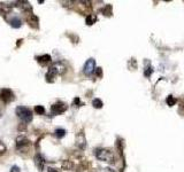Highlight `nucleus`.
<instances>
[{
  "instance_id": "nucleus-5",
  "label": "nucleus",
  "mask_w": 184,
  "mask_h": 172,
  "mask_svg": "<svg viewBox=\"0 0 184 172\" xmlns=\"http://www.w3.org/2000/svg\"><path fill=\"white\" fill-rule=\"evenodd\" d=\"M95 70V59H89L84 64V68H83V71L86 76L89 75H92V73Z\"/></svg>"
},
{
  "instance_id": "nucleus-20",
  "label": "nucleus",
  "mask_w": 184,
  "mask_h": 172,
  "mask_svg": "<svg viewBox=\"0 0 184 172\" xmlns=\"http://www.w3.org/2000/svg\"><path fill=\"white\" fill-rule=\"evenodd\" d=\"M167 103H168L169 106H173V104L175 103V100L173 99V96H169L168 99H167Z\"/></svg>"
},
{
  "instance_id": "nucleus-3",
  "label": "nucleus",
  "mask_w": 184,
  "mask_h": 172,
  "mask_svg": "<svg viewBox=\"0 0 184 172\" xmlns=\"http://www.w3.org/2000/svg\"><path fill=\"white\" fill-rule=\"evenodd\" d=\"M95 156L98 160L102 162H108V163H112V162L114 161V155H113V153L108 149H99V150H97L95 153Z\"/></svg>"
},
{
  "instance_id": "nucleus-4",
  "label": "nucleus",
  "mask_w": 184,
  "mask_h": 172,
  "mask_svg": "<svg viewBox=\"0 0 184 172\" xmlns=\"http://www.w3.org/2000/svg\"><path fill=\"white\" fill-rule=\"evenodd\" d=\"M0 99L2 100L5 103H9L12 101H14L15 95L13 93V91L9 89H2L0 91Z\"/></svg>"
},
{
  "instance_id": "nucleus-15",
  "label": "nucleus",
  "mask_w": 184,
  "mask_h": 172,
  "mask_svg": "<svg viewBox=\"0 0 184 172\" xmlns=\"http://www.w3.org/2000/svg\"><path fill=\"white\" fill-rule=\"evenodd\" d=\"M54 133H55V137H58V138H63V137L66 136V130H64V129H57Z\"/></svg>"
},
{
  "instance_id": "nucleus-18",
  "label": "nucleus",
  "mask_w": 184,
  "mask_h": 172,
  "mask_svg": "<svg viewBox=\"0 0 184 172\" xmlns=\"http://www.w3.org/2000/svg\"><path fill=\"white\" fill-rule=\"evenodd\" d=\"M5 151H6V146L1 142V141H0V155H1V154H4Z\"/></svg>"
},
{
  "instance_id": "nucleus-2",
  "label": "nucleus",
  "mask_w": 184,
  "mask_h": 172,
  "mask_svg": "<svg viewBox=\"0 0 184 172\" xmlns=\"http://www.w3.org/2000/svg\"><path fill=\"white\" fill-rule=\"evenodd\" d=\"M15 113L17 115V117L20 120H22V122H24V123H30L32 120V111L29 108L20 106L15 109Z\"/></svg>"
},
{
  "instance_id": "nucleus-8",
  "label": "nucleus",
  "mask_w": 184,
  "mask_h": 172,
  "mask_svg": "<svg viewBox=\"0 0 184 172\" xmlns=\"http://www.w3.org/2000/svg\"><path fill=\"white\" fill-rule=\"evenodd\" d=\"M35 165L38 167L39 171H43L44 165H45V161H44V158L39 154H37L36 156H35Z\"/></svg>"
},
{
  "instance_id": "nucleus-16",
  "label": "nucleus",
  "mask_w": 184,
  "mask_h": 172,
  "mask_svg": "<svg viewBox=\"0 0 184 172\" xmlns=\"http://www.w3.org/2000/svg\"><path fill=\"white\" fill-rule=\"evenodd\" d=\"M33 110H35V113H36L37 115H43L45 113V108H44L43 106H36Z\"/></svg>"
},
{
  "instance_id": "nucleus-17",
  "label": "nucleus",
  "mask_w": 184,
  "mask_h": 172,
  "mask_svg": "<svg viewBox=\"0 0 184 172\" xmlns=\"http://www.w3.org/2000/svg\"><path fill=\"white\" fill-rule=\"evenodd\" d=\"M95 75H97V77H102V70L101 68H95Z\"/></svg>"
},
{
  "instance_id": "nucleus-14",
  "label": "nucleus",
  "mask_w": 184,
  "mask_h": 172,
  "mask_svg": "<svg viewBox=\"0 0 184 172\" xmlns=\"http://www.w3.org/2000/svg\"><path fill=\"white\" fill-rule=\"evenodd\" d=\"M92 106H93L95 108H98V109H100V108H102L104 103H102V101H101L100 99H95L93 101H92Z\"/></svg>"
},
{
  "instance_id": "nucleus-22",
  "label": "nucleus",
  "mask_w": 184,
  "mask_h": 172,
  "mask_svg": "<svg viewBox=\"0 0 184 172\" xmlns=\"http://www.w3.org/2000/svg\"><path fill=\"white\" fill-rule=\"evenodd\" d=\"M47 172H59V171L57 170V169H52V167H50V169L47 170Z\"/></svg>"
},
{
  "instance_id": "nucleus-9",
  "label": "nucleus",
  "mask_w": 184,
  "mask_h": 172,
  "mask_svg": "<svg viewBox=\"0 0 184 172\" xmlns=\"http://www.w3.org/2000/svg\"><path fill=\"white\" fill-rule=\"evenodd\" d=\"M28 143H29V140L24 136H20L16 139V146H17V148H20L21 146H24V145H28Z\"/></svg>"
},
{
  "instance_id": "nucleus-7",
  "label": "nucleus",
  "mask_w": 184,
  "mask_h": 172,
  "mask_svg": "<svg viewBox=\"0 0 184 172\" xmlns=\"http://www.w3.org/2000/svg\"><path fill=\"white\" fill-rule=\"evenodd\" d=\"M76 146L79 149H84L86 146V140H85V137L83 134V132H78L76 134Z\"/></svg>"
},
{
  "instance_id": "nucleus-1",
  "label": "nucleus",
  "mask_w": 184,
  "mask_h": 172,
  "mask_svg": "<svg viewBox=\"0 0 184 172\" xmlns=\"http://www.w3.org/2000/svg\"><path fill=\"white\" fill-rule=\"evenodd\" d=\"M66 66L61 62H57L52 64V67L48 69L47 73H46V79H47L48 83H51V82H54V77L55 76H58V75H63V73H66Z\"/></svg>"
},
{
  "instance_id": "nucleus-11",
  "label": "nucleus",
  "mask_w": 184,
  "mask_h": 172,
  "mask_svg": "<svg viewBox=\"0 0 184 172\" xmlns=\"http://www.w3.org/2000/svg\"><path fill=\"white\" fill-rule=\"evenodd\" d=\"M11 25L13 28H15V29H19L20 26L22 25V22L20 19H17V17H13L11 20Z\"/></svg>"
},
{
  "instance_id": "nucleus-21",
  "label": "nucleus",
  "mask_w": 184,
  "mask_h": 172,
  "mask_svg": "<svg viewBox=\"0 0 184 172\" xmlns=\"http://www.w3.org/2000/svg\"><path fill=\"white\" fill-rule=\"evenodd\" d=\"M11 172H20V169H19L17 167H12Z\"/></svg>"
},
{
  "instance_id": "nucleus-10",
  "label": "nucleus",
  "mask_w": 184,
  "mask_h": 172,
  "mask_svg": "<svg viewBox=\"0 0 184 172\" xmlns=\"http://www.w3.org/2000/svg\"><path fill=\"white\" fill-rule=\"evenodd\" d=\"M37 61L39 63H43V64H45V63H47L51 61V55H48V54H45V55H42V56H37Z\"/></svg>"
},
{
  "instance_id": "nucleus-12",
  "label": "nucleus",
  "mask_w": 184,
  "mask_h": 172,
  "mask_svg": "<svg viewBox=\"0 0 184 172\" xmlns=\"http://www.w3.org/2000/svg\"><path fill=\"white\" fill-rule=\"evenodd\" d=\"M97 21V15L95 14H89V16H86V24L88 25H92L93 23Z\"/></svg>"
},
{
  "instance_id": "nucleus-19",
  "label": "nucleus",
  "mask_w": 184,
  "mask_h": 172,
  "mask_svg": "<svg viewBox=\"0 0 184 172\" xmlns=\"http://www.w3.org/2000/svg\"><path fill=\"white\" fill-rule=\"evenodd\" d=\"M81 103H82V102H81V99H79V98H75V99H74V102H73L74 106L78 107V106H79Z\"/></svg>"
},
{
  "instance_id": "nucleus-13",
  "label": "nucleus",
  "mask_w": 184,
  "mask_h": 172,
  "mask_svg": "<svg viewBox=\"0 0 184 172\" xmlns=\"http://www.w3.org/2000/svg\"><path fill=\"white\" fill-rule=\"evenodd\" d=\"M61 167H62L64 170H71L74 165L70 161H67V160H66V161H63L62 163H61Z\"/></svg>"
},
{
  "instance_id": "nucleus-6",
  "label": "nucleus",
  "mask_w": 184,
  "mask_h": 172,
  "mask_svg": "<svg viewBox=\"0 0 184 172\" xmlns=\"http://www.w3.org/2000/svg\"><path fill=\"white\" fill-rule=\"evenodd\" d=\"M66 110H67V106L64 103H61V102L51 106V113L53 115H60L62 114V113H64Z\"/></svg>"
}]
</instances>
